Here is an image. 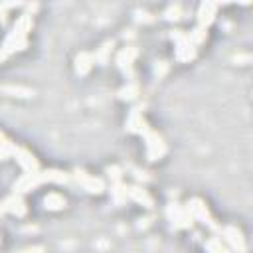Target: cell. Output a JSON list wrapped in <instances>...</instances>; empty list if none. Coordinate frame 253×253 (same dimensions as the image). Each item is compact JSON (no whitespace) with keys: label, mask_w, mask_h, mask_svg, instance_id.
<instances>
[{"label":"cell","mask_w":253,"mask_h":253,"mask_svg":"<svg viewBox=\"0 0 253 253\" xmlns=\"http://www.w3.org/2000/svg\"><path fill=\"white\" fill-rule=\"evenodd\" d=\"M14 148H16V144L0 130V156H12Z\"/></svg>","instance_id":"obj_24"},{"label":"cell","mask_w":253,"mask_h":253,"mask_svg":"<svg viewBox=\"0 0 253 253\" xmlns=\"http://www.w3.org/2000/svg\"><path fill=\"white\" fill-rule=\"evenodd\" d=\"M0 211H10L16 217H24L28 213V206H26V202H24V198L20 194H12L10 198H6L0 204Z\"/></svg>","instance_id":"obj_9"},{"label":"cell","mask_w":253,"mask_h":253,"mask_svg":"<svg viewBox=\"0 0 253 253\" xmlns=\"http://www.w3.org/2000/svg\"><path fill=\"white\" fill-rule=\"evenodd\" d=\"M136 20H138V22H152V20H154V16H152V14H148V12L138 10V12H136Z\"/></svg>","instance_id":"obj_29"},{"label":"cell","mask_w":253,"mask_h":253,"mask_svg":"<svg viewBox=\"0 0 253 253\" xmlns=\"http://www.w3.org/2000/svg\"><path fill=\"white\" fill-rule=\"evenodd\" d=\"M126 130L134 132V134H144L148 130V125L142 117V109H130V113L126 117Z\"/></svg>","instance_id":"obj_11"},{"label":"cell","mask_w":253,"mask_h":253,"mask_svg":"<svg viewBox=\"0 0 253 253\" xmlns=\"http://www.w3.org/2000/svg\"><path fill=\"white\" fill-rule=\"evenodd\" d=\"M217 8H219V4H217V2H202V4H200V8H198V26L208 30V28H210V24L215 20Z\"/></svg>","instance_id":"obj_10"},{"label":"cell","mask_w":253,"mask_h":253,"mask_svg":"<svg viewBox=\"0 0 253 253\" xmlns=\"http://www.w3.org/2000/svg\"><path fill=\"white\" fill-rule=\"evenodd\" d=\"M113 47H115V42H113V40H107V42H103V45H101L99 49H95V53H93V61H97L99 65H105V63H109Z\"/></svg>","instance_id":"obj_18"},{"label":"cell","mask_w":253,"mask_h":253,"mask_svg":"<svg viewBox=\"0 0 253 253\" xmlns=\"http://www.w3.org/2000/svg\"><path fill=\"white\" fill-rule=\"evenodd\" d=\"M6 57H8V53H6V51L0 47V63H4V61H6Z\"/></svg>","instance_id":"obj_31"},{"label":"cell","mask_w":253,"mask_h":253,"mask_svg":"<svg viewBox=\"0 0 253 253\" xmlns=\"http://www.w3.org/2000/svg\"><path fill=\"white\" fill-rule=\"evenodd\" d=\"M12 156L16 158V162H18L26 172H38V170H40L38 158H36L28 148H24V146H16L14 152H12Z\"/></svg>","instance_id":"obj_7"},{"label":"cell","mask_w":253,"mask_h":253,"mask_svg":"<svg viewBox=\"0 0 253 253\" xmlns=\"http://www.w3.org/2000/svg\"><path fill=\"white\" fill-rule=\"evenodd\" d=\"M166 71H168V61H156V65H154V75L160 79V77L166 75Z\"/></svg>","instance_id":"obj_27"},{"label":"cell","mask_w":253,"mask_h":253,"mask_svg":"<svg viewBox=\"0 0 253 253\" xmlns=\"http://www.w3.org/2000/svg\"><path fill=\"white\" fill-rule=\"evenodd\" d=\"M186 210L190 211V215H192L196 221H200V223L208 225V227H210L211 231H215V233H221V227L213 221V217H211V213H210L208 206H206L200 198H192V200H188Z\"/></svg>","instance_id":"obj_2"},{"label":"cell","mask_w":253,"mask_h":253,"mask_svg":"<svg viewBox=\"0 0 253 253\" xmlns=\"http://www.w3.org/2000/svg\"><path fill=\"white\" fill-rule=\"evenodd\" d=\"M71 176H73L75 182H77L83 190H87L89 194H103V192H105V182H103L101 178H97V176L87 174L85 170H75Z\"/></svg>","instance_id":"obj_5"},{"label":"cell","mask_w":253,"mask_h":253,"mask_svg":"<svg viewBox=\"0 0 253 253\" xmlns=\"http://www.w3.org/2000/svg\"><path fill=\"white\" fill-rule=\"evenodd\" d=\"M111 198H113L115 204H123V202H126V192H125L123 182H119V184H111Z\"/></svg>","instance_id":"obj_23"},{"label":"cell","mask_w":253,"mask_h":253,"mask_svg":"<svg viewBox=\"0 0 253 253\" xmlns=\"http://www.w3.org/2000/svg\"><path fill=\"white\" fill-rule=\"evenodd\" d=\"M142 136H144V142H146V158L148 160H158L166 154V142L156 130L148 128Z\"/></svg>","instance_id":"obj_3"},{"label":"cell","mask_w":253,"mask_h":253,"mask_svg":"<svg viewBox=\"0 0 253 253\" xmlns=\"http://www.w3.org/2000/svg\"><path fill=\"white\" fill-rule=\"evenodd\" d=\"M125 192H126L128 200H132V202H136V204H140L144 208H152L154 206L150 194L144 188H140V186H125Z\"/></svg>","instance_id":"obj_13"},{"label":"cell","mask_w":253,"mask_h":253,"mask_svg":"<svg viewBox=\"0 0 253 253\" xmlns=\"http://www.w3.org/2000/svg\"><path fill=\"white\" fill-rule=\"evenodd\" d=\"M206 249H208V253H229V249L221 243L219 237H210L206 241Z\"/></svg>","instance_id":"obj_22"},{"label":"cell","mask_w":253,"mask_h":253,"mask_svg":"<svg viewBox=\"0 0 253 253\" xmlns=\"http://www.w3.org/2000/svg\"><path fill=\"white\" fill-rule=\"evenodd\" d=\"M166 213H168V219L172 221V227L174 229H186V227H192V223H194V217L190 215V211L186 210V206L168 204Z\"/></svg>","instance_id":"obj_4"},{"label":"cell","mask_w":253,"mask_h":253,"mask_svg":"<svg viewBox=\"0 0 253 253\" xmlns=\"http://www.w3.org/2000/svg\"><path fill=\"white\" fill-rule=\"evenodd\" d=\"M45 182H55V184H67L69 182V174L59 172V170H38V172H26L22 178L16 180L14 184V194H26L36 190L38 186L45 184Z\"/></svg>","instance_id":"obj_1"},{"label":"cell","mask_w":253,"mask_h":253,"mask_svg":"<svg viewBox=\"0 0 253 253\" xmlns=\"http://www.w3.org/2000/svg\"><path fill=\"white\" fill-rule=\"evenodd\" d=\"M14 6H20L18 2H10V4H0V24H6V12L10 10V8H14Z\"/></svg>","instance_id":"obj_28"},{"label":"cell","mask_w":253,"mask_h":253,"mask_svg":"<svg viewBox=\"0 0 253 253\" xmlns=\"http://www.w3.org/2000/svg\"><path fill=\"white\" fill-rule=\"evenodd\" d=\"M180 14H182L180 4H170V6L164 10V18H166V20H178Z\"/></svg>","instance_id":"obj_26"},{"label":"cell","mask_w":253,"mask_h":253,"mask_svg":"<svg viewBox=\"0 0 253 253\" xmlns=\"http://www.w3.org/2000/svg\"><path fill=\"white\" fill-rule=\"evenodd\" d=\"M174 55H176L178 61H192V59L196 57V45L190 43L188 34H186L182 40L176 42V51H174Z\"/></svg>","instance_id":"obj_14"},{"label":"cell","mask_w":253,"mask_h":253,"mask_svg":"<svg viewBox=\"0 0 253 253\" xmlns=\"http://www.w3.org/2000/svg\"><path fill=\"white\" fill-rule=\"evenodd\" d=\"M138 83L136 81H128L121 91H119V99H123V101H134L136 97H138Z\"/></svg>","instance_id":"obj_20"},{"label":"cell","mask_w":253,"mask_h":253,"mask_svg":"<svg viewBox=\"0 0 253 253\" xmlns=\"http://www.w3.org/2000/svg\"><path fill=\"white\" fill-rule=\"evenodd\" d=\"M93 53H89V51H79L77 55H75V73L77 75H87L89 71H91V67H93Z\"/></svg>","instance_id":"obj_15"},{"label":"cell","mask_w":253,"mask_h":253,"mask_svg":"<svg viewBox=\"0 0 253 253\" xmlns=\"http://www.w3.org/2000/svg\"><path fill=\"white\" fill-rule=\"evenodd\" d=\"M107 176L111 178V184H119L123 180V170L119 166H107Z\"/></svg>","instance_id":"obj_25"},{"label":"cell","mask_w":253,"mask_h":253,"mask_svg":"<svg viewBox=\"0 0 253 253\" xmlns=\"http://www.w3.org/2000/svg\"><path fill=\"white\" fill-rule=\"evenodd\" d=\"M65 206H67V200H65L61 194H57V192H49V194L43 198V208L49 210V211H59V210H63Z\"/></svg>","instance_id":"obj_16"},{"label":"cell","mask_w":253,"mask_h":253,"mask_svg":"<svg viewBox=\"0 0 253 253\" xmlns=\"http://www.w3.org/2000/svg\"><path fill=\"white\" fill-rule=\"evenodd\" d=\"M136 55H138V49L134 47V45H126V47H123L119 53H117V65H119V69L125 73V75H128L130 79H132V63H134V59H136Z\"/></svg>","instance_id":"obj_6"},{"label":"cell","mask_w":253,"mask_h":253,"mask_svg":"<svg viewBox=\"0 0 253 253\" xmlns=\"http://www.w3.org/2000/svg\"><path fill=\"white\" fill-rule=\"evenodd\" d=\"M32 26H34V18H32V14L24 12V14H20V16L16 18V22H14V26H12V30H10L8 36H14V38H26V40H28V32L32 30Z\"/></svg>","instance_id":"obj_12"},{"label":"cell","mask_w":253,"mask_h":253,"mask_svg":"<svg viewBox=\"0 0 253 253\" xmlns=\"http://www.w3.org/2000/svg\"><path fill=\"white\" fill-rule=\"evenodd\" d=\"M28 47V40L26 38H14V36H6L4 43H2V49L10 55V53H16V51H22Z\"/></svg>","instance_id":"obj_17"},{"label":"cell","mask_w":253,"mask_h":253,"mask_svg":"<svg viewBox=\"0 0 253 253\" xmlns=\"http://www.w3.org/2000/svg\"><path fill=\"white\" fill-rule=\"evenodd\" d=\"M206 38H208V30H206V28L196 26L192 32H188V40H190V43H192V45H198V43L206 42Z\"/></svg>","instance_id":"obj_21"},{"label":"cell","mask_w":253,"mask_h":253,"mask_svg":"<svg viewBox=\"0 0 253 253\" xmlns=\"http://www.w3.org/2000/svg\"><path fill=\"white\" fill-rule=\"evenodd\" d=\"M0 93L10 95V97H32L34 91L28 87H20V85H0Z\"/></svg>","instance_id":"obj_19"},{"label":"cell","mask_w":253,"mask_h":253,"mask_svg":"<svg viewBox=\"0 0 253 253\" xmlns=\"http://www.w3.org/2000/svg\"><path fill=\"white\" fill-rule=\"evenodd\" d=\"M18 253H43V247L34 245V247H26V249H22V251H18Z\"/></svg>","instance_id":"obj_30"},{"label":"cell","mask_w":253,"mask_h":253,"mask_svg":"<svg viewBox=\"0 0 253 253\" xmlns=\"http://www.w3.org/2000/svg\"><path fill=\"white\" fill-rule=\"evenodd\" d=\"M221 235H223V239L229 243V247H231L233 251H237V253H245V251H247L245 237L241 235V231H239L235 225H225V227L221 229Z\"/></svg>","instance_id":"obj_8"}]
</instances>
